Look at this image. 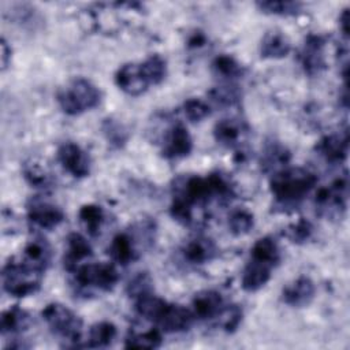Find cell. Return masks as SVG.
<instances>
[{
  "instance_id": "6da1fadb",
  "label": "cell",
  "mask_w": 350,
  "mask_h": 350,
  "mask_svg": "<svg viewBox=\"0 0 350 350\" xmlns=\"http://www.w3.org/2000/svg\"><path fill=\"white\" fill-rule=\"evenodd\" d=\"M316 182V175L305 168H284L273 174L269 187L278 204L293 206L310 193Z\"/></svg>"
},
{
  "instance_id": "7a4b0ae2",
  "label": "cell",
  "mask_w": 350,
  "mask_h": 350,
  "mask_svg": "<svg viewBox=\"0 0 350 350\" xmlns=\"http://www.w3.org/2000/svg\"><path fill=\"white\" fill-rule=\"evenodd\" d=\"M153 239L154 223L145 220L138 223L131 231H124L115 235L108 246V254L115 262L127 265L139 257L141 245H150Z\"/></svg>"
},
{
  "instance_id": "3957f363",
  "label": "cell",
  "mask_w": 350,
  "mask_h": 350,
  "mask_svg": "<svg viewBox=\"0 0 350 350\" xmlns=\"http://www.w3.org/2000/svg\"><path fill=\"white\" fill-rule=\"evenodd\" d=\"M101 93L85 78H75L57 92V103L67 115L83 113L100 104Z\"/></svg>"
},
{
  "instance_id": "277c9868",
  "label": "cell",
  "mask_w": 350,
  "mask_h": 350,
  "mask_svg": "<svg viewBox=\"0 0 350 350\" xmlns=\"http://www.w3.org/2000/svg\"><path fill=\"white\" fill-rule=\"evenodd\" d=\"M72 273V286L82 294L111 291L119 280L118 269L109 262L82 264Z\"/></svg>"
},
{
  "instance_id": "5b68a950",
  "label": "cell",
  "mask_w": 350,
  "mask_h": 350,
  "mask_svg": "<svg viewBox=\"0 0 350 350\" xmlns=\"http://www.w3.org/2000/svg\"><path fill=\"white\" fill-rule=\"evenodd\" d=\"M41 272L27 267L21 260H10L1 272L3 288L12 297H26L37 293L41 287Z\"/></svg>"
},
{
  "instance_id": "8992f818",
  "label": "cell",
  "mask_w": 350,
  "mask_h": 350,
  "mask_svg": "<svg viewBox=\"0 0 350 350\" xmlns=\"http://www.w3.org/2000/svg\"><path fill=\"white\" fill-rule=\"evenodd\" d=\"M41 316L49 329L62 339L74 342L75 345L81 339L82 320L67 306L57 302L48 304L42 309Z\"/></svg>"
},
{
  "instance_id": "52a82bcc",
  "label": "cell",
  "mask_w": 350,
  "mask_h": 350,
  "mask_svg": "<svg viewBox=\"0 0 350 350\" xmlns=\"http://www.w3.org/2000/svg\"><path fill=\"white\" fill-rule=\"evenodd\" d=\"M349 197V179L342 175L335 179L329 186L319 189L316 193V206L327 216H340L347 206Z\"/></svg>"
},
{
  "instance_id": "ba28073f",
  "label": "cell",
  "mask_w": 350,
  "mask_h": 350,
  "mask_svg": "<svg viewBox=\"0 0 350 350\" xmlns=\"http://www.w3.org/2000/svg\"><path fill=\"white\" fill-rule=\"evenodd\" d=\"M325 38L320 34H309L298 53L301 67L308 75H319L325 68Z\"/></svg>"
},
{
  "instance_id": "9c48e42d",
  "label": "cell",
  "mask_w": 350,
  "mask_h": 350,
  "mask_svg": "<svg viewBox=\"0 0 350 350\" xmlns=\"http://www.w3.org/2000/svg\"><path fill=\"white\" fill-rule=\"evenodd\" d=\"M57 160L60 165L74 178H85L90 174V157L78 144H62L57 149Z\"/></svg>"
},
{
  "instance_id": "30bf717a",
  "label": "cell",
  "mask_w": 350,
  "mask_h": 350,
  "mask_svg": "<svg viewBox=\"0 0 350 350\" xmlns=\"http://www.w3.org/2000/svg\"><path fill=\"white\" fill-rule=\"evenodd\" d=\"M27 217L41 230H52L64 220V212L56 204L36 197L27 204Z\"/></svg>"
},
{
  "instance_id": "8fae6325",
  "label": "cell",
  "mask_w": 350,
  "mask_h": 350,
  "mask_svg": "<svg viewBox=\"0 0 350 350\" xmlns=\"http://www.w3.org/2000/svg\"><path fill=\"white\" fill-rule=\"evenodd\" d=\"M193 139L182 123H174L164 131L161 153L167 159H182L190 154Z\"/></svg>"
},
{
  "instance_id": "7c38bea8",
  "label": "cell",
  "mask_w": 350,
  "mask_h": 350,
  "mask_svg": "<svg viewBox=\"0 0 350 350\" xmlns=\"http://www.w3.org/2000/svg\"><path fill=\"white\" fill-rule=\"evenodd\" d=\"M182 257L187 264L202 265L212 261L217 254L216 243L208 237H196L182 246Z\"/></svg>"
},
{
  "instance_id": "4fadbf2b",
  "label": "cell",
  "mask_w": 350,
  "mask_h": 350,
  "mask_svg": "<svg viewBox=\"0 0 350 350\" xmlns=\"http://www.w3.org/2000/svg\"><path fill=\"white\" fill-rule=\"evenodd\" d=\"M319 156H321L327 163L339 164L346 160L349 150V137L347 131L339 134L324 135L314 146Z\"/></svg>"
},
{
  "instance_id": "5bb4252c",
  "label": "cell",
  "mask_w": 350,
  "mask_h": 350,
  "mask_svg": "<svg viewBox=\"0 0 350 350\" xmlns=\"http://www.w3.org/2000/svg\"><path fill=\"white\" fill-rule=\"evenodd\" d=\"M115 83L120 90L130 96H139L149 89L139 64L126 63L120 66L115 74Z\"/></svg>"
},
{
  "instance_id": "9a60e30c",
  "label": "cell",
  "mask_w": 350,
  "mask_h": 350,
  "mask_svg": "<svg viewBox=\"0 0 350 350\" xmlns=\"http://www.w3.org/2000/svg\"><path fill=\"white\" fill-rule=\"evenodd\" d=\"M227 304L220 293L215 290H204L194 295L191 302V312L196 319L215 320Z\"/></svg>"
},
{
  "instance_id": "2e32d148",
  "label": "cell",
  "mask_w": 350,
  "mask_h": 350,
  "mask_svg": "<svg viewBox=\"0 0 350 350\" xmlns=\"http://www.w3.org/2000/svg\"><path fill=\"white\" fill-rule=\"evenodd\" d=\"M52 258V250L46 239L44 238H33L30 239L22 252L21 261L27 267L44 273L49 267Z\"/></svg>"
},
{
  "instance_id": "e0dca14e",
  "label": "cell",
  "mask_w": 350,
  "mask_h": 350,
  "mask_svg": "<svg viewBox=\"0 0 350 350\" xmlns=\"http://www.w3.org/2000/svg\"><path fill=\"white\" fill-rule=\"evenodd\" d=\"M316 293L314 283L308 276H299L293 283L287 284L283 288L282 299L284 304L294 306V308H302L310 304Z\"/></svg>"
},
{
  "instance_id": "ac0fdd59",
  "label": "cell",
  "mask_w": 350,
  "mask_h": 350,
  "mask_svg": "<svg viewBox=\"0 0 350 350\" xmlns=\"http://www.w3.org/2000/svg\"><path fill=\"white\" fill-rule=\"evenodd\" d=\"M247 127L239 119H221L213 129V135L217 144L226 148H237L242 144Z\"/></svg>"
},
{
  "instance_id": "d6986e66",
  "label": "cell",
  "mask_w": 350,
  "mask_h": 350,
  "mask_svg": "<svg viewBox=\"0 0 350 350\" xmlns=\"http://www.w3.org/2000/svg\"><path fill=\"white\" fill-rule=\"evenodd\" d=\"M93 250L88 239L78 234V232H71L67 239H66V253H64V267L67 271L72 272L77 269L81 262L89 257H92Z\"/></svg>"
},
{
  "instance_id": "ffe728a7",
  "label": "cell",
  "mask_w": 350,
  "mask_h": 350,
  "mask_svg": "<svg viewBox=\"0 0 350 350\" xmlns=\"http://www.w3.org/2000/svg\"><path fill=\"white\" fill-rule=\"evenodd\" d=\"M194 319L196 317L191 310L180 305L168 304L165 312L163 313L157 324L164 332H183L191 327Z\"/></svg>"
},
{
  "instance_id": "44dd1931",
  "label": "cell",
  "mask_w": 350,
  "mask_h": 350,
  "mask_svg": "<svg viewBox=\"0 0 350 350\" xmlns=\"http://www.w3.org/2000/svg\"><path fill=\"white\" fill-rule=\"evenodd\" d=\"M271 272H272V268L269 265H265L262 262H258L250 258L242 272V278H241L242 288L249 293L260 290L271 279Z\"/></svg>"
},
{
  "instance_id": "7402d4cb",
  "label": "cell",
  "mask_w": 350,
  "mask_h": 350,
  "mask_svg": "<svg viewBox=\"0 0 350 350\" xmlns=\"http://www.w3.org/2000/svg\"><path fill=\"white\" fill-rule=\"evenodd\" d=\"M291 51V42L286 34L271 30L264 34L260 44V55L264 59H282Z\"/></svg>"
},
{
  "instance_id": "603a6c76",
  "label": "cell",
  "mask_w": 350,
  "mask_h": 350,
  "mask_svg": "<svg viewBox=\"0 0 350 350\" xmlns=\"http://www.w3.org/2000/svg\"><path fill=\"white\" fill-rule=\"evenodd\" d=\"M291 159L290 150L279 144V142H269L261 154V168L265 172H279L286 168Z\"/></svg>"
},
{
  "instance_id": "cb8c5ba5",
  "label": "cell",
  "mask_w": 350,
  "mask_h": 350,
  "mask_svg": "<svg viewBox=\"0 0 350 350\" xmlns=\"http://www.w3.org/2000/svg\"><path fill=\"white\" fill-rule=\"evenodd\" d=\"M30 314L25 309L15 305L1 313L0 331L3 335H16L26 331L30 327Z\"/></svg>"
},
{
  "instance_id": "d4e9b609",
  "label": "cell",
  "mask_w": 350,
  "mask_h": 350,
  "mask_svg": "<svg viewBox=\"0 0 350 350\" xmlns=\"http://www.w3.org/2000/svg\"><path fill=\"white\" fill-rule=\"evenodd\" d=\"M78 219L90 237H98L107 223V213L100 205L86 204L79 209Z\"/></svg>"
},
{
  "instance_id": "484cf974",
  "label": "cell",
  "mask_w": 350,
  "mask_h": 350,
  "mask_svg": "<svg viewBox=\"0 0 350 350\" xmlns=\"http://www.w3.org/2000/svg\"><path fill=\"white\" fill-rule=\"evenodd\" d=\"M250 258L275 268L280 261V249L273 238L262 237L254 242L250 250Z\"/></svg>"
},
{
  "instance_id": "4316f807",
  "label": "cell",
  "mask_w": 350,
  "mask_h": 350,
  "mask_svg": "<svg viewBox=\"0 0 350 350\" xmlns=\"http://www.w3.org/2000/svg\"><path fill=\"white\" fill-rule=\"evenodd\" d=\"M211 67H212V72L217 78L226 81L227 83L241 78L243 75V71H245L242 64L235 57H232L230 55H226V53H221V55L216 56L213 59Z\"/></svg>"
},
{
  "instance_id": "83f0119b",
  "label": "cell",
  "mask_w": 350,
  "mask_h": 350,
  "mask_svg": "<svg viewBox=\"0 0 350 350\" xmlns=\"http://www.w3.org/2000/svg\"><path fill=\"white\" fill-rule=\"evenodd\" d=\"M167 306H168V302H165L163 298L154 295L153 293H149L146 295L137 298L134 308L141 317H144L149 321L157 323L161 319L163 313L165 312Z\"/></svg>"
},
{
  "instance_id": "f1b7e54d",
  "label": "cell",
  "mask_w": 350,
  "mask_h": 350,
  "mask_svg": "<svg viewBox=\"0 0 350 350\" xmlns=\"http://www.w3.org/2000/svg\"><path fill=\"white\" fill-rule=\"evenodd\" d=\"M115 338L116 327L111 321H98L90 327L86 346L92 349H104L112 345Z\"/></svg>"
},
{
  "instance_id": "f546056e",
  "label": "cell",
  "mask_w": 350,
  "mask_h": 350,
  "mask_svg": "<svg viewBox=\"0 0 350 350\" xmlns=\"http://www.w3.org/2000/svg\"><path fill=\"white\" fill-rule=\"evenodd\" d=\"M139 67L149 86L161 83L167 75V63L160 55L149 56L142 63H139Z\"/></svg>"
},
{
  "instance_id": "4dcf8cb0",
  "label": "cell",
  "mask_w": 350,
  "mask_h": 350,
  "mask_svg": "<svg viewBox=\"0 0 350 350\" xmlns=\"http://www.w3.org/2000/svg\"><path fill=\"white\" fill-rule=\"evenodd\" d=\"M209 101L221 108L234 107L241 101V92L232 83H224L220 86H215L208 92Z\"/></svg>"
},
{
  "instance_id": "1f68e13d",
  "label": "cell",
  "mask_w": 350,
  "mask_h": 350,
  "mask_svg": "<svg viewBox=\"0 0 350 350\" xmlns=\"http://www.w3.org/2000/svg\"><path fill=\"white\" fill-rule=\"evenodd\" d=\"M23 175L26 180L36 189L48 190L53 185L52 174L41 163L37 161L26 163L23 167Z\"/></svg>"
},
{
  "instance_id": "d6a6232c",
  "label": "cell",
  "mask_w": 350,
  "mask_h": 350,
  "mask_svg": "<svg viewBox=\"0 0 350 350\" xmlns=\"http://www.w3.org/2000/svg\"><path fill=\"white\" fill-rule=\"evenodd\" d=\"M161 334L157 328H150L144 332H133L127 336L124 346L131 349H156L161 345Z\"/></svg>"
},
{
  "instance_id": "836d02e7",
  "label": "cell",
  "mask_w": 350,
  "mask_h": 350,
  "mask_svg": "<svg viewBox=\"0 0 350 350\" xmlns=\"http://www.w3.org/2000/svg\"><path fill=\"white\" fill-rule=\"evenodd\" d=\"M227 224H228L230 232L239 237V235L247 234L253 228L254 219L249 211L237 209V211H232L231 215L228 216Z\"/></svg>"
},
{
  "instance_id": "e575fe53",
  "label": "cell",
  "mask_w": 350,
  "mask_h": 350,
  "mask_svg": "<svg viewBox=\"0 0 350 350\" xmlns=\"http://www.w3.org/2000/svg\"><path fill=\"white\" fill-rule=\"evenodd\" d=\"M260 11L271 15L288 16L295 15L301 11L302 4L298 1H258L256 3Z\"/></svg>"
},
{
  "instance_id": "d590c367",
  "label": "cell",
  "mask_w": 350,
  "mask_h": 350,
  "mask_svg": "<svg viewBox=\"0 0 350 350\" xmlns=\"http://www.w3.org/2000/svg\"><path fill=\"white\" fill-rule=\"evenodd\" d=\"M101 127H103V134L105 135L107 141L111 145H113L116 148H120L126 144L129 134H127L126 127L120 122H118L116 119L108 118L103 122Z\"/></svg>"
},
{
  "instance_id": "8d00e7d4",
  "label": "cell",
  "mask_w": 350,
  "mask_h": 350,
  "mask_svg": "<svg viewBox=\"0 0 350 350\" xmlns=\"http://www.w3.org/2000/svg\"><path fill=\"white\" fill-rule=\"evenodd\" d=\"M215 320L221 329L226 332H232L242 321V309L238 305H226Z\"/></svg>"
},
{
  "instance_id": "74e56055",
  "label": "cell",
  "mask_w": 350,
  "mask_h": 350,
  "mask_svg": "<svg viewBox=\"0 0 350 350\" xmlns=\"http://www.w3.org/2000/svg\"><path fill=\"white\" fill-rule=\"evenodd\" d=\"M153 282L148 272H138L127 284L126 291L129 297L137 299L142 295H146L149 293H153Z\"/></svg>"
},
{
  "instance_id": "f35d334b",
  "label": "cell",
  "mask_w": 350,
  "mask_h": 350,
  "mask_svg": "<svg viewBox=\"0 0 350 350\" xmlns=\"http://www.w3.org/2000/svg\"><path fill=\"white\" fill-rule=\"evenodd\" d=\"M183 112L190 122H201L202 119L209 116L211 105L201 98L191 97L183 103Z\"/></svg>"
},
{
  "instance_id": "ab89813d",
  "label": "cell",
  "mask_w": 350,
  "mask_h": 350,
  "mask_svg": "<svg viewBox=\"0 0 350 350\" xmlns=\"http://www.w3.org/2000/svg\"><path fill=\"white\" fill-rule=\"evenodd\" d=\"M313 226L306 219H299L298 221L290 224L286 230V237L294 243H305L312 238Z\"/></svg>"
},
{
  "instance_id": "60d3db41",
  "label": "cell",
  "mask_w": 350,
  "mask_h": 350,
  "mask_svg": "<svg viewBox=\"0 0 350 350\" xmlns=\"http://www.w3.org/2000/svg\"><path fill=\"white\" fill-rule=\"evenodd\" d=\"M206 45V36L202 31H194L187 38V46L190 49H200Z\"/></svg>"
},
{
  "instance_id": "b9f144b4",
  "label": "cell",
  "mask_w": 350,
  "mask_h": 350,
  "mask_svg": "<svg viewBox=\"0 0 350 350\" xmlns=\"http://www.w3.org/2000/svg\"><path fill=\"white\" fill-rule=\"evenodd\" d=\"M339 29L343 37L347 40L349 37V8H345L339 15Z\"/></svg>"
},
{
  "instance_id": "7bdbcfd3",
  "label": "cell",
  "mask_w": 350,
  "mask_h": 350,
  "mask_svg": "<svg viewBox=\"0 0 350 350\" xmlns=\"http://www.w3.org/2000/svg\"><path fill=\"white\" fill-rule=\"evenodd\" d=\"M0 45H1V68L5 70V67L8 66V62L11 59V48L8 46V44H7L4 37L1 38Z\"/></svg>"
}]
</instances>
